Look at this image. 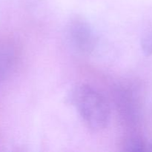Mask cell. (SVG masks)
I'll use <instances>...</instances> for the list:
<instances>
[{"label":"cell","mask_w":152,"mask_h":152,"mask_svg":"<svg viewBox=\"0 0 152 152\" xmlns=\"http://www.w3.org/2000/svg\"><path fill=\"white\" fill-rule=\"evenodd\" d=\"M72 103L89 128L105 129L110 118V108L105 98L87 85L77 86L71 94Z\"/></svg>","instance_id":"6da1fadb"},{"label":"cell","mask_w":152,"mask_h":152,"mask_svg":"<svg viewBox=\"0 0 152 152\" xmlns=\"http://www.w3.org/2000/svg\"><path fill=\"white\" fill-rule=\"evenodd\" d=\"M141 45L144 53L146 56L152 54V31H148L142 37Z\"/></svg>","instance_id":"277c9868"},{"label":"cell","mask_w":152,"mask_h":152,"mask_svg":"<svg viewBox=\"0 0 152 152\" xmlns=\"http://www.w3.org/2000/svg\"><path fill=\"white\" fill-rule=\"evenodd\" d=\"M68 35L73 45L79 51L88 53L93 50L95 39L86 21L79 18L73 19L68 27Z\"/></svg>","instance_id":"7a4b0ae2"},{"label":"cell","mask_w":152,"mask_h":152,"mask_svg":"<svg viewBox=\"0 0 152 152\" xmlns=\"http://www.w3.org/2000/svg\"><path fill=\"white\" fill-rule=\"evenodd\" d=\"M16 57V49L10 42L0 44V82L2 81L13 68Z\"/></svg>","instance_id":"3957f363"}]
</instances>
